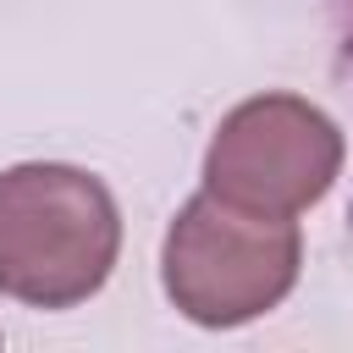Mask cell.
I'll return each mask as SVG.
<instances>
[{"label":"cell","instance_id":"7a4b0ae2","mask_svg":"<svg viewBox=\"0 0 353 353\" xmlns=\"http://www.w3.org/2000/svg\"><path fill=\"white\" fill-rule=\"evenodd\" d=\"M298 276V226L254 215L210 188L176 215L165 237V292L199 325H237L265 314Z\"/></svg>","mask_w":353,"mask_h":353},{"label":"cell","instance_id":"277c9868","mask_svg":"<svg viewBox=\"0 0 353 353\" xmlns=\"http://www.w3.org/2000/svg\"><path fill=\"white\" fill-rule=\"evenodd\" d=\"M342 66L353 72V6H347V17H342Z\"/></svg>","mask_w":353,"mask_h":353},{"label":"cell","instance_id":"3957f363","mask_svg":"<svg viewBox=\"0 0 353 353\" xmlns=\"http://www.w3.org/2000/svg\"><path fill=\"white\" fill-rule=\"evenodd\" d=\"M342 165V132L292 94H265L237 105L210 143V193L254 215L309 210Z\"/></svg>","mask_w":353,"mask_h":353},{"label":"cell","instance_id":"6da1fadb","mask_svg":"<svg viewBox=\"0 0 353 353\" xmlns=\"http://www.w3.org/2000/svg\"><path fill=\"white\" fill-rule=\"evenodd\" d=\"M121 221L99 176L77 165H17L0 176V292L66 309L116 265Z\"/></svg>","mask_w":353,"mask_h":353}]
</instances>
